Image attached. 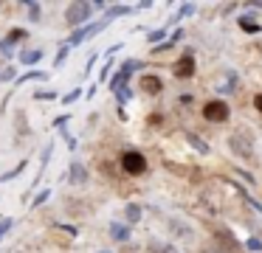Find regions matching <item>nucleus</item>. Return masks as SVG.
<instances>
[{
    "instance_id": "nucleus-25",
    "label": "nucleus",
    "mask_w": 262,
    "mask_h": 253,
    "mask_svg": "<svg viewBox=\"0 0 262 253\" xmlns=\"http://www.w3.org/2000/svg\"><path fill=\"white\" fill-rule=\"evenodd\" d=\"M9 79H14V71H12V67H6V71H0V82H9Z\"/></svg>"
},
{
    "instance_id": "nucleus-7",
    "label": "nucleus",
    "mask_w": 262,
    "mask_h": 253,
    "mask_svg": "<svg viewBox=\"0 0 262 253\" xmlns=\"http://www.w3.org/2000/svg\"><path fill=\"white\" fill-rule=\"evenodd\" d=\"M71 183H74V186H85L88 183V172H85V166H82V163H71Z\"/></svg>"
},
{
    "instance_id": "nucleus-12",
    "label": "nucleus",
    "mask_w": 262,
    "mask_h": 253,
    "mask_svg": "<svg viewBox=\"0 0 262 253\" xmlns=\"http://www.w3.org/2000/svg\"><path fill=\"white\" fill-rule=\"evenodd\" d=\"M119 14H130V6H110V9H107V17H104V22H110L113 17H119Z\"/></svg>"
},
{
    "instance_id": "nucleus-5",
    "label": "nucleus",
    "mask_w": 262,
    "mask_h": 253,
    "mask_svg": "<svg viewBox=\"0 0 262 253\" xmlns=\"http://www.w3.org/2000/svg\"><path fill=\"white\" fill-rule=\"evenodd\" d=\"M228 146L234 149V155H243V157L254 155V141H251L248 135H243V132H234L231 138H228Z\"/></svg>"
},
{
    "instance_id": "nucleus-20",
    "label": "nucleus",
    "mask_w": 262,
    "mask_h": 253,
    "mask_svg": "<svg viewBox=\"0 0 262 253\" xmlns=\"http://www.w3.org/2000/svg\"><path fill=\"white\" fill-rule=\"evenodd\" d=\"M48 197H51V191H40V194H37L34 200H31V205H34V208H37V205H42V202H46Z\"/></svg>"
},
{
    "instance_id": "nucleus-21",
    "label": "nucleus",
    "mask_w": 262,
    "mask_h": 253,
    "mask_svg": "<svg viewBox=\"0 0 262 253\" xmlns=\"http://www.w3.org/2000/svg\"><path fill=\"white\" fill-rule=\"evenodd\" d=\"M79 96H82V90H79V87H76V90H71V93H68V96H65V99H62V101H65V104H74V101H76V99H79Z\"/></svg>"
},
{
    "instance_id": "nucleus-26",
    "label": "nucleus",
    "mask_w": 262,
    "mask_h": 253,
    "mask_svg": "<svg viewBox=\"0 0 262 253\" xmlns=\"http://www.w3.org/2000/svg\"><path fill=\"white\" fill-rule=\"evenodd\" d=\"M200 253H226V250H223V247H217V245H206Z\"/></svg>"
},
{
    "instance_id": "nucleus-31",
    "label": "nucleus",
    "mask_w": 262,
    "mask_h": 253,
    "mask_svg": "<svg viewBox=\"0 0 262 253\" xmlns=\"http://www.w3.org/2000/svg\"><path fill=\"white\" fill-rule=\"evenodd\" d=\"M254 107H256V110L262 112V93H259V96H256V99H254Z\"/></svg>"
},
{
    "instance_id": "nucleus-16",
    "label": "nucleus",
    "mask_w": 262,
    "mask_h": 253,
    "mask_svg": "<svg viewBox=\"0 0 262 253\" xmlns=\"http://www.w3.org/2000/svg\"><path fill=\"white\" fill-rule=\"evenodd\" d=\"M186 141H189V144H192V146H194V149H198V152H203V155H206V152H209V146H206V144H203V141H200V138H198V135H192V132H186Z\"/></svg>"
},
{
    "instance_id": "nucleus-13",
    "label": "nucleus",
    "mask_w": 262,
    "mask_h": 253,
    "mask_svg": "<svg viewBox=\"0 0 262 253\" xmlns=\"http://www.w3.org/2000/svg\"><path fill=\"white\" fill-rule=\"evenodd\" d=\"M147 253H178L172 245H164V242H152V245L147 247Z\"/></svg>"
},
{
    "instance_id": "nucleus-2",
    "label": "nucleus",
    "mask_w": 262,
    "mask_h": 253,
    "mask_svg": "<svg viewBox=\"0 0 262 253\" xmlns=\"http://www.w3.org/2000/svg\"><path fill=\"white\" fill-rule=\"evenodd\" d=\"M121 169H124L127 174H144V169H147V160H144L141 152L130 149L121 155Z\"/></svg>"
},
{
    "instance_id": "nucleus-30",
    "label": "nucleus",
    "mask_w": 262,
    "mask_h": 253,
    "mask_svg": "<svg viewBox=\"0 0 262 253\" xmlns=\"http://www.w3.org/2000/svg\"><path fill=\"white\" fill-rule=\"evenodd\" d=\"M192 11H194V6H192V3H186V6H183V9H181V17L192 14Z\"/></svg>"
},
{
    "instance_id": "nucleus-4",
    "label": "nucleus",
    "mask_w": 262,
    "mask_h": 253,
    "mask_svg": "<svg viewBox=\"0 0 262 253\" xmlns=\"http://www.w3.org/2000/svg\"><path fill=\"white\" fill-rule=\"evenodd\" d=\"M203 118L211 124H223L228 121V104L226 101H209V104L203 107Z\"/></svg>"
},
{
    "instance_id": "nucleus-32",
    "label": "nucleus",
    "mask_w": 262,
    "mask_h": 253,
    "mask_svg": "<svg viewBox=\"0 0 262 253\" xmlns=\"http://www.w3.org/2000/svg\"><path fill=\"white\" fill-rule=\"evenodd\" d=\"M99 253H110V250H99Z\"/></svg>"
},
{
    "instance_id": "nucleus-11",
    "label": "nucleus",
    "mask_w": 262,
    "mask_h": 253,
    "mask_svg": "<svg viewBox=\"0 0 262 253\" xmlns=\"http://www.w3.org/2000/svg\"><path fill=\"white\" fill-rule=\"evenodd\" d=\"M217 239H220V242H226L223 247H228V250H234V247H239L237 242H234V236L228 234V231H217ZM217 247H220V245H217Z\"/></svg>"
},
{
    "instance_id": "nucleus-14",
    "label": "nucleus",
    "mask_w": 262,
    "mask_h": 253,
    "mask_svg": "<svg viewBox=\"0 0 262 253\" xmlns=\"http://www.w3.org/2000/svg\"><path fill=\"white\" fill-rule=\"evenodd\" d=\"M40 51H23V54H20V62H23V65H34V62H40Z\"/></svg>"
},
{
    "instance_id": "nucleus-9",
    "label": "nucleus",
    "mask_w": 262,
    "mask_h": 253,
    "mask_svg": "<svg viewBox=\"0 0 262 253\" xmlns=\"http://www.w3.org/2000/svg\"><path fill=\"white\" fill-rule=\"evenodd\" d=\"M46 79H48V73H46V71H29V73H23V76L14 79V84H26V82H46Z\"/></svg>"
},
{
    "instance_id": "nucleus-28",
    "label": "nucleus",
    "mask_w": 262,
    "mask_h": 253,
    "mask_svg": "<svg viewBox=\"0 0 262 253\" xmlns=\"http://www.w3.org/2000/svg\"><path fill=\"white\" fill-rule=\"evenodd\" d=\"M34 99H40V101H48V99H57V93H37Z\"/></svg>"
},
{
    "instance_id": "nucleus-8",
    "label": "nucleus",
    "mask_w": 262,
    "mask_h": 253,
    "mask_svg": "<svg viewBox=\"0 0 262 253\" xmlns=\"http://www.w3.org/2000/svg\"><path fill=\"white\" fill-rule=\"evenodd\" d=\"M141 87H144V93L158 96V93H161V87H164V82H161L158 76H144V79H141Z\"/></svg>"
},
{
    "instance_id": "nucleus-27",
    "label": "nucleus",
    "mask_w": 262,
    "mask_h": 253,
    "mask_svg": "<svg viewBox=\"0 0 262 253\" xmlns=\"http://www.w3.org/2000/svg\"><path fill=\"white\" fill-rule=\"evenodd\" d=\"M9 228H12V219H0V236L6 234Z\"/></svg>"
},
{
    "instance_id": "nucleus-29",
    "label": "nucleus",
    "mask_w": 262,
    "mask_h": 253,
    "mask_svg": "<svg viewBox=\"0 0 262 253\" xmlns=\"http://www.w3.org/2000/svg\"><path fill=\"white\" fill-rule=\"evenodd\" d=\"M248 247L251 250H262V242L259 239H248Z\"/></svg>"
},
{
    "instance_id": "nucleus-19",
    "label": "nucleus",
    "mask_w": 262,
    "mask_h": 253,
    "mask_svg": "<svg viewBox=\"0 0 262 253\" xmlns=\"http://www.w3.org/2000/svg\"><path fill=\"white\" fill-rule=\"evenodd\" d=\"M23 169H26V163H17V166H14V169H12V172H6V174H3V177H0V183H6V180H12V177H17V174H20V172H23Z\"/></svg>"
},
{
    "instance_id": "nucleus-23",
    "label": "nucleus",
    "mask_w": 262,
    "mask_h": 253,
    "mask_svg": "<svg viewBox=\"0 0 262 253\" xmlns=\"http://www.w3.org/2000/svg\"><path fill=\"white\" fill-rule=\"evenodd\" d=\"M65 56H68V45H62V48H59V54H57V59H54V65H62Z\"/></svg>"
},
{
    "instance_id": "nucleus-17",
    "label": "nucleus",
    "mask_w": 262,
    "mask_h": 253,
    "mask_svg": "<svg viewBox=\"0 0 262 253\" xmlns=\"http://www.w3.org/2000/svg\"><path fill=\"white\" fill-rule=\"evenodd\" d=\"M239 28H243V31H248V34H256V31H259V26H256L251 17H243V20H239Z\"/></svg>"
},
{
    "instance_id": "nucleus-1",
    "label": "nucleus",
    "mask_w": 262,
    "mask_h": 253,
    "mask_svg": "<svg viewBox=\"0 0 262 253\" xmlns=\"http://www.w3.org/2000/svg\"><path fill=\"white\" fill-rule=\"evenodd\" d=\"M91 11H93V3H71L68 9H65V22H68V26H85V20L88 17H91Z\"/></svg>"
},
{
    "instance_id": "nucleus-24",
    "label": "nucleus",
    "mask_w": 262,
    "mask_h": 253,
    "mask_svg": "<svg viewBox=\"0 0 262 253\" xmlns=\"http://www.w3.org/2000/svg\"><path fill=\"white\" fill-rule=\"evenodd\" d=\"M164 37H166V31H164V28H161V31H152V34H149L147 39H149V42H158V39H164Z\"/></svg>"
},
{
    "instance_id": "nucleus-3",
    "label": "nucleus",
    "mask_w": 262,
    "mask_h": 253,
    "mask_svg": "<svg viewBox=\"0 0 262 253\" xmlns=\"http://www.w3.org/2000/svg\"><path fill=\"white\" fill-rule=\"evenodd\" d=\"M102 28H107V22H104V20H102V22H91V26H82V28H76V31L68 37V48H76V45H82L88 37H93V34H99Z\"/></svg>"
},
{
    "instance_id": "nucleus-6",
    "label": "nucleus",
    "mask_w": 262,
    "mask_h": 253,
    "mask_svg": "<svg viewBox=\"0 0 262 253\" xmlns=\"http://www.w3.org/2000/svg\"><path fill=\"white\" fill-rule=\"evenodd\" d=\"M175 76L178 79H189V76H194V56L192 54H186V56H181V59L175 62Z\"/></svg>"
},
{
    "instance_id": "nucleus-18",
    "label": "nucleus",
    "mask_w": 262,
    "mask_h": 253,
    "mask_svg": "<svg viewBox=\"0 0 262 253\" xmlns=\"http://www.w3.org/2000/svg\"><path fill=\"white\" fill-rule=\"evenodd\" d=\"M14 39H26V31H23V28H14V31H12V34H9V37H6V39H3V42H6V45H9V48H12V42H14Z\"/></svg>"
},
{
    "instance_id": "nucleus-10",
    "label": "nucleus",
    "mask_w": 262,
    "mask_h": 253,
    "mask_svg": "<svg viewBox=\"0 0 262 253\" xmlns=\"http://www.w3.org/2000/svg\"><path fill=\"white\" fill-rule=\"evenodd\" d=\"M110 236H113L116 242H127V239H130V231H127L124 225L113 222V225H110Z\"/></svg>"
},
{
    "instance_id": "nucleus-22",
    "label": "nucleus",
    "mask_w": 262,
    "mask_h": 253,
    "mask_svg": "<svg viewBox=\"0 0 262 253\" xmlns=\"http://www.w3.org/2000/svg\"><path fill=\"white\" fill-rule=\"evenodd\" d=\"M29 17L31 20H40V3H29Z\"/></svg>"
},
{
    "instance_id": "nucleus-15",
    "label": "nucleus",
    "mask_w": 262,
    "mask_h": 253,
    "mask_svg": "<svg viewBox=\"0 0 262 253\" xmlns=\"http://www.w3.org/2000/svg\"><path fill=\"white\" fill-rule=\"evenodd\" d=\"M124 214H127V222H138V219H141V208H138L136 202H130Z\"/></svg>"
}]
</instances>
